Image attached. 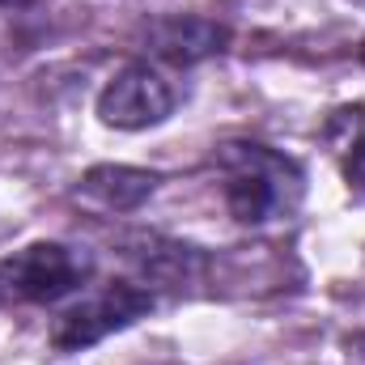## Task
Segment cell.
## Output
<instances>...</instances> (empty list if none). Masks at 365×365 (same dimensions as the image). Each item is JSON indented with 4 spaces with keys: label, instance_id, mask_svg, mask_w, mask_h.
Wrapping results in <instances>:
<instances>
[{
    "label": "cell",
    "instance_id": "cell-8",
    "mask_svg": "<svg viewBox=\"0 0 365 365\" xmlns=\"http://www.w3.org/2000/svg\"><path fill=\"white\" fill-rule=\"evenodd\" d=\"M323 136H327V145L336 149V158L344 162L349 179L365 182V106L331 110V119H327Z\"/></svg>",
    "mask_w": 365,
    "mask_h": 365
},
{
    "label": "cell",
    "instance_id": "cell-5",
    "mask_svg": "<svg viewBox=\"0 0 365 365\" xmlns=\"http://www.w3.org/2000/svg\"><path fill=\"white\" fill-rule=\"evenodd\" d=\"M140 43L149 51V60L158 64H175L191 68L200 60H212L230 47V30L212 17H195V13H166V17H149L140 26Z\"/></svg>",
    "mask_w": 365,
    "mask_h": 365
},
{
    "label": "cell",
    "instance_id": "cell-9",
    "mask_svg": "<svg viewBox=\"0 0 365 365\" xmlns=\"http://www.w3.org/2000/svg\"><path fill=\"white\" fill-rule=\"evenodd\" d=\"M4 4H26V0H4Z\"/></svg>",
    "mask_w": 365,
    "mask_h": 365
},
{
    "label": "cell",
    "instance_id": "cell-2",
    "mask_svg": "<svg viewBox=\"0 0 365 365\" xmlns=\"http://www.w3.org/2000/svg\"><path fill=\"white\" fill-rule=\"evenodd\" d=\"M93 259L73 242H26L0 259V310L9 306H56L86 289Z\"/></svg>",
    "mask_w": 365,
    "mask_h": 365
},
{
    "label": "cell",
    "instance_id": "cell-4",
    "mask_svg": "<svg viewBox=\"0 0 365 365\" xmlns=\"http://www.w3.org/2000/svg\"><path fill=\"white\" fill-rule=\"evenodd\" d=\"M179 106V86L153 64V60H132L123 64L102 90H98V123L115 132H145L158 128L175 115Z\"/></svg>",
    "mask_w": 365,
    "mask_h": 365
},
{
    "label": "cell",
    "instance_id": "cell-3",
    "mask_svg": "<svg viewBox=\"0 0 365 365\" xmlns=\"http://www.w3.org/2000/svg\"><path fill=\"white\" fill-rule=\"evenodd\" d=\"M158 306L153 289L140 284V280H115V284H102L93 293H81L77 302H68L56 319H51V349L56 353H86L93 344H102L106 336L115 331H128L132 323L149 319Z\"/></svg>",
    "mask_w": 365,
    "mask_h": 365
},
{
    "label": "cell",
    "instance_id": "cell-1",
    "mask_svg": "<svg viewBox=\"0 0 365 365\" xmlns=\"http://www.w3.org/2000/svg\"><path fill=\"white\" fill-rule=\"evenodd\" d=\"M221 195L238 225L264 230L289 221L306 200V170L297 158L259 140H225L217 145Z\"/></svg>",
    "mask_w": 365,
    "mask_h": 365
},
{
    "label": "cell",
    "instance_id": "cell-7",
    "mask_svg": "<svg viewBox=\"0 0 365 365\" xmlns=\"http://www.w3.org/2000/svg\"><path fill=\"white\" fill-rule=\"evenodd\" d=\"M158 182L162 175H153V170H140V166H93L86 170V179H81V195H90L93 204H102V208H110V212H132V208H140L153 191H158Z\"/></svg>",
    "mask_w": 365,
    "mask_h": 365
},
{
    "label": "cell",
    "instance_id": "cell-6",
    "mask_svg": "<svg viewBox=\"0 0 365 365\" xmlns=\"http://www.w3.org/2000/svg\"><path fill=\"white\" fill-rule=\"evenodd\" d=\"M132 268L140 272V284L149 289H182V284H200L208 276V255L204 247H191L179 238H162V234H136L123 242Z\"/></svg>",
    "mask_w": 365,
    "mask_h": 365
},
{
    "label": "cell",
    "instance_id": "cell-10",
    "mask_svg": "<svg viewBox=\"0 0 365 365\" xmlns=\"http://www.w3.org/2000/svg\"><path fill=\"white\" fill-rule=\"evenodd\" d=\"M361 60H365V47H361Z\"/></svg>",
    "mask_w": 365,
    "mask_h": 365
}]
</instances>
